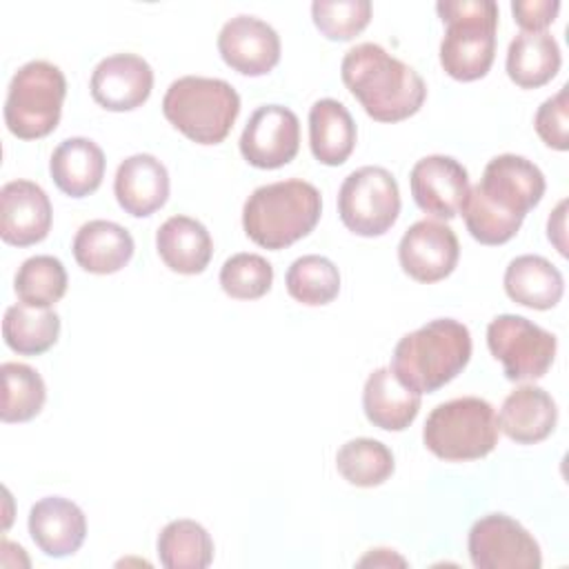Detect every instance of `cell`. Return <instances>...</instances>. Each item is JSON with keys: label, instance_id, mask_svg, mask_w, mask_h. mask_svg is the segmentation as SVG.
Wrapping results in <instances>:
<instances>
[{"label": "cell", "instance_id": "11", "mask_svg": "<svg viewBox=\"0 0 569 569\" xmlns=\"http://www.w3.org/2000/svg\"><path fill=\"white\" fill-rule=\"evenodd\" d=\"M469 558L476 569H540L536 538L507 513H487L469 529Z\"/></svg>", "mask_w": 569, "mask_h": 569}, {"label": "cell", "instance_id": "28", "mask_svg": "<svg viewBox=\"0 0 569 569\" xmlns=\"http://www.w3.org/2000/svg\"><path fill=\"white\" fill-rule=\"evenodd\" d=\"M60 336V316L53 309H38L24 302L4 311L2 338L20 356H40L56 345Z\"/></svg>", "mask_w": 569, "mask_h": 569}, {"label": "cell", "instance_id": "20", "mask_svg": "<svg viewBox=\"0 0 569 569\" xmlns=\"http://www.w3.org/2000/svg\"><path fill=\"white\" fill-rule=\"evenodd\" d=\"M558 422V407L553 398L533 385L513 389L498 413L500 431L518 445H536L551 436Z\"/></svg>", "mask_w": 569, "mask_h": 569}, {"label": "cell", "instance_id": "12", "mask_svg": "<svg viewBox=\"0 0 569 569\" xmlns=\"http://www.w3.org/2000/svg\"><path fill=\"white\" fill-rule=\"evenodd\" d=\"M300 149V120L282 104L258 107L240 136L242 158L258 169H280Z\"/></svg>", "mask_w": 569, "mask_h": 569}, {"label": "cell", "instance_id": "30", "mask_svg": "<svg viewBox=\"0 0 569 569\" xmlns=\"http://www.w3.org/2000/svg\"><path fill=\"white\" fill-rule=\"evenodd\" d=\"M336 469L349 485L378 487L391 478L396 462L385 442L373 438H353L338 449Z\"/></svg>", "mask_w": 569, "mask_h": 569}, {"label": "cell", "instance_id": "31", "mask_svg": "<svg viewBox=\"0 0 569 569\" xmlns=\"http://www.w3.org/2000/svg\"><path fill=\"white\" fill-rule=\"evenodd\" d=\"M284 284L293 300L307 307H322L338 298L340 271L329 258L307 253L291 262V267L287 269Z\"/></svg>", "mask_w": 569, "mask_h": 569}, {"label": "cell", "instance_id": "39", "mask_svg": "<svg viewBox=\"0 0 569 569\" xmlns=\"http://www.w3.org/2000/svg\"><path fill=\"white\" fill-rule=\"evenodd\" d=\"M373 553L365 556L358 565H405V560L396 553H391V549H371Z\"/></svg>", "mask_w": 569, "mask_h": 569}, {"label": "cell", "instance_id": "19", "mask_svg": "<svg viewBox=\"0 0 569 569\" xmlns=\"http://www.w3.org/2000/svg\"><path fill=\"white\" fill-rule=\"evenodd\" d=\"M113 193L129 216L147 218L169 198V171L156 156L133 153L118 164Z\"/></svg>", "mask_w": 569, "mask_h": 569}, {"label": "cell", "instance_id": "38", "mask_svg": "<svg viewBox=\"0 0 569 569\" xmlns=\"http://www.w3.org/2000/svg\"><path fill=\"white\" fill-rule=\"evenodd\" d=\"M565 209H567V200H560L558 207L553 209V213L549 216L547 222V238L556 244V249L567 256V242H565Z\"/></svg>", "mask_w": 569, "mask_h": 569}, {"label": "cell", "instance_id": "35", "mask_svg": "<svg viewBox=\"0 0 569 569\" xmlns=\"http://www.w3.org/2000/svg\"><path fill=\"white\" fill-rule=\"evenodd\" d=\"M316 29L327 40H351L371 20L369 0H316L311 4Z\"/></svg>", "mask_w": 569, "mask_h": 569}, {"label": "cell", "instance_id": "6", "mask_svg": "<svg viewBox=\"0 0 569 569\" xmlns=\"http://www.w3.org/2000/svg\"><path fill=\"white\" fill-rule=\"evenodd\" d=\"M162 113L189 140L218 144L229 136L240 113V96L222 78L182 76L169 84Z\"/></svg>", "mask_w": 569, "mask_h": 569}, {"label": "cell", "instance_id": "22", "mask_svg": "<svg viewBox=\"0 0 569 569\" xmlns=\"http://www.w3.org/2000/svg\"><path fill=\"white\" fill-rule=\"evenodd\" d=\"M156 249L171 271L196 276L209 267L213 240L200 220L171 216L156 231Z\"/></svg>", "mask_w": 569, "mask_h": 569}, {"label": "cell", "instance_id": "25", "mask_svg": "<svg viewBox=\"0 0 569 569\" xmlns=\"http://www.w3.org/2000/svg\"><path fill=\"white\" fill-rule=\"evenodd\" d=\"M507 296L529 309H551L565 293V278L558 267L536 253L513 258L502 278Z\"/></svg>", "mask_w": 569, "mask_h": 569}, {"label": "cell", "instance_id": "4", "mask_svg": "<svg viewBox=\"0 0 569 569\" xmlns=\"http://www.w3.org/2000/svg\"><path fill=\"white\" fill-rule=\"evenodd\" d=\"M322 213L320 191L300 178L251 191L242 207L244 233L264 249H284L309 236Z\"/></svg>", "mask_w": 569, "mask_h": 569}, {"label": "cell", "instance_id": "5", "mask_svg": "<svg viewBox=\"0 0 569 569\" xmlns=\"http://www.w3.org/2000/svg\"><path fill=\"white\" fill-rule=\"evenodd\" d=\"M447 31L440 42V64L460 82L485 78L496 58L498 4L493 0H440L436 4Z\"/></svg>", "mask_w": 569, "mask_h": 569}, {"label": "cell", "instance_id": "14", "mask_svg": "<svg viewBox=\"0 0 569 569\" xmlns=\"http://www.w3.org/2000/svg\"><path fill=\"white\" fill-rule=\"evenodd\" d=\"M218 51L227 67L242 76H264L280 60L278 31L256 16H236L218 33Z\"/></svg>", "mask_w": 569, "mask_h": 569}, {"label": "cell", "instance_id": "24", "mask_svg": "<svg viewBox=\"0 0 569 569\" xmlns=\"http://www.w3.org/2000/svg\"><path fill=\"white\" fill-rule=\"evenodd\" d=\"M104 153L89 138H67L62 140L49 160V171L56 187L71 196L84 198L93 193L104 178Z\"/></svg>", "mask_w": 569, "mask_h": 569}, {"label": "cell", "instance_id": "8", "mask_svg": "<svg viewBox=\"0 0 569 569\" xmlns=\"http://www.w3.org/2000/svg\"><path fill=\"white\" fill-rule=\"evenodd\" d=\"M67 80L60 67L47 60L22 64L7 89L4 124L20 140H38L49 136L62 113Z\"/></svg>", "mask_w": 569, "mask_h": 569}, {"label": "cell", "instance_id": "32", "mask_svg": "<svg viewBox=\"0 0 569 569\" xmlns=\"http://www.w3.org/2000/svg\"><path fill=\"white\" fill-rule=\"evenodd\" d=\"M2 422H27L36 418L47 400L42 376L24 362H2Z\"/></svg>", "mask_w": 569, "mask_h": 569}, {"label": "cell", "instance_id": "37", "mask_svg": "<svg viewBox=\"0 0 569 569\" xmlns=\"http://www.w3.org/2000/svg\"><path fill=\"white\" fill-rule=\"evenodd\" d=\"M560 2L558 0H513L511 13L518 27L527 33L545 31L558 16Z\"/></svg>", "mask_w": 569, "mask_h": 569}, {"label": "cell", "instance_id": "26", "mask_svg": "<svg viewBox=\"0 0 569 569\" xmlns=\"http://www.w3.org/2000/svg\"><path fill=\"white\" fill-rule=\"evenodd\" d=\"M356 122L347 107L333 98H320L309 109V147L318 162L338 167L356 147Z\"/></svg>", "mask_w": 569, "mask_h": 569}, {"label": "cell", "instance_id": "15", "mask_svg": "<svg viewBox=\"0 0 569 569\" xmlns=\"http://www.w3.org/2000/svg\"><path fill=\"white\" fill-rule=\"evenodd\" d=\"M416 204L436 218L451 220L460 213L469 193V173L451 156H425L409 173Z\"/></svg>", "mask_w": 569, "mask_h": 569}, {"label": "cell", "instance_id": "36", "mask_svg": "<svg viewBox=\"0 0 569 569\" xmlns=\"http://www.w3.org/2000/svg\"><path fill=\"white\" fill-rule=\"evenodd\" d=\"M533 127L547 147H551L556 151L569 149V91H567V87H562L556 96L547 98L538 107Z\"/></svg>", "mask_w": 569, "mask_h": 569}, {"label": "cell", "instance_id": "17", "mask_svg": "<svg viewBox=\"0 0 569 569\" xmlns=\"http://www.w3.org/2000/svg\"><path fill=\"white\" fill-rule=\"evenodd\" d=\"M53 220L44 189L31 180H11L0 189V238L13 247H31L49 236Z\"/></svg>", "mask_w": 569, "mask_h": 569}, {"label": "cell", "instance_id": "2", "mask_svg": "<svg viewBox=\"0 0 569 569\" xmlns=\"http://www.w3.org/2000/svg\"><path fill=\"white\" fill-rule=\"evenodd\" d=\"M340 76L367 116L378 122L407 120L427 98L420 73L376 42L351 47L340 62Z\"/></svg>", "mask_w": 569, "mask_h": 569}, {"label": "cell", "instance_id": "9", "mask_svg": "<svg viewBox=\"0 0 569 569\" xmlns=\"http://www.w3.org/2000/svg\"><path fill=\"white\" fill-rule=\"evenodd\" d=\"M342 224L362 238L387 233L400 216V189L385 167H360L351 171L338 191Z\"/></svg>", "mask_w": 569, "mask_h": 569}, {"label": "cell", "instance_id": "7", "mask_svg": "<svg viewBox=\"0 0 569 569\" xmlns=\"http://www.w3.org/2000/svg\"><path fill=\"white\" fill-rule=\"evenodd\" d=\"M500 427L493 407L476 396L447 400L427 416L422 440L425 447L451 462L478 460L498 445Z\"/></svg>", "mask_w": 569, "mask_h": 569}, {"label": "cell", "instance_id": "3", "mask_svg": "<svg viewBox=\"0 0 569 569\" xmlns=\"http://www.w3.org/2000/svg\"><path fill=\"white\" fill-rule=\"evenodd\" d=\"M471 358V333L453 318H436L405 333L391 356L396 378L422 393H433L451 382Z\"/></svg>", "mask_w": 569, "mask_h": 569}, {"label": "cell", "instance_id": "18", "mask_svg": "<svg viewBox=\"0 0 569 569\" xmlns=\"http://www.w3.org/2000/svg\"><path fill=\"white\" fill-rule=\"evenodd\" d=\"M29 533L44 556L67 558L82 547L87 518L76 502L62 496H47L29 511Z\"/></svg>", "mask_w": 569, "mask_h": 569}, {"label": "cell", "instance_id": "33", "mask_svg": "<svg viewBox=\"0 0 569 569\" xmlns=\"http://www.w3.org/2000/svg\"><path fill=\"white\" fill-rule=\"evenodd\" d=\"M13 291L20 302L38 309H51L67 293L64 264L53 256H31L16 273Z\"/></svg>", "mask_w": 569, "mask_h": 569}, {"label": "cell", "instance_id": "34", "mask_svg": "<svg viewBox=\"0 0 569 569\" xmlns=\"http://www.w3.org/2000/svg\"><path fill=\"white\" fill-rule=\"evenodd\" d=\"M273 282V267L258 253H233L220 269V287L236 300L262 298Z\"/></svg>", "mask_w": 569, "mask_h": 569}, {"label": "cell", "instance_id": "29", "mask_svg": "<svg viewBox=\"0 0 569 569\" xmlns=\"http://www.w3.org/2000/svg\"><path fill=\"white\" fill-rule=\"evenodd\" d=\"M158 558L167 569H204L213 560V540L196 520H171L158 536Z\"/></svg>", "mask_w": 569, "mask_h": 569}, {"label": "cell", "instance_id": "27", "mask_svg": "<svg viewBox=\"0 0 569 569\" xmlns=\"http://www.w3.org/2000/svg\"><path fill=\"white\" fill-rule=\"evenodd\" d=\"M562 56L556 38L547 31H520L507 49V76L520 89H538L556 78Z\"/></svg>", "mask_w": 569, "mask_h": 569}, {"label": "cell", "instance_id": "10", "mask_svg": "<svg viewBox=\"0 0 569 569\" xmlns=\"http://www.w3.org/2000/svg\"><path fill=\"white\" fill-rule=\"evenodd\" d=\"M487 347L509 380H538L542 378L558 349L551 331L531 322L525 316L502 313L487 325Z\"/></svg>", "mask_w": 569, "mask_h": 569}, {"label": "cell", "instance_id": "13", "mask_svg": "<svg viewBox=\"0 0 569 569\" xmlns=\"http://www.w3.org/2000/svg\"><path fill=\"white\" fill-rule=\"evenodd\" d=\"M460 244L453 229L438 220L413 222L398 244L402 271L418 282L445 280L458 264Z\"/></svg>", "mask_w": 569, "mask_h": 569}, {"label": "cell", "instance_id": "16", "mask_svg": "<svg viewBox=\"0 0 569 569\" xmlns=\"http://www.w3.org/2000/svg\"><path fill=\"white\" fill-rule=\"evenodd\" d=\"M91 98L107 111H131L142 107L153 89L151 64L136 53L102 58L91 73Z\"/></svg>", "mask_w": 569, "mask_h": 569}, {"label": "cell", "instance_id": "1", "mask_svg": "<svg viewBox=\"0 0 569 569\" xmlns=\"http://www.w3.org/2000/svg\"><path fill=\"white\" fill-rule=\"evenodd\" d=\"M545 176L527 158L500 153L491 158L482 171V180L469 187L462 204L467 231L480 244L509 242L525 216L545 196Z\"/></svg>", "mask_w": 569, "mask_h": 569}, {"label": "cell", "instance_id": "23", "mask_svg": "<svg viewBox=\"0 0 569 569\" xmlns=\"http://www.w3.org/2000/svg\"><path fill=\"white\" fill-rule=\"evenodd\" d=\"M73 258L89 273L107 276L120 271L133 256L131 233L111 220H89L73 238Z\"/></svg>", "mask_w": 569, "mask_h": 569}, {"label": "cell", "instance_id": "21", "mask_svg": "<svg viewBox=\"0 0 569 569\" xmlns=\"http://www.w3.org/2000/svg\"><path fill=\"white\" fill-rule=\"evenodd\" d=\"M362 409L373 427L385 431H402L420 411V393L405 387L391 367H380L371 371L365 382Z\"/></svg>", "mask_w": 569, "mask_h": 569}]
</instances>
